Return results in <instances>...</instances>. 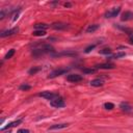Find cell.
<instances>
[{
  "instance_id": "cell-1",
  "label": "cell",
  "mask_w": 133,
  "mask_h": 133,
  "mask_svg": "<svg viewBox=\"0 0 133 133\" xmlns=\"http://www.w3.org/2000/svg\"><path fill=\"white\" fill-rule=\"evenodd\" d=\"M52 51H54V49H53L52 46H50V45H43V46H41V48L34 49L32 51V55L37 57L39 55H43L45 53H49V52H52Z\"/></svg>"
},
{
  "instance_id": "cell-2",
  "label": "cell",
  "mask_w": 133,
  "mask_h": 133,
  "mask_svg": "<svg viewBox=\"0 0 133 133\" xmlns=\"http://www.w3.org/2000/svg\"><path fill=\"white\" fill-rule=\"evenodd\" d=\"M50 105L55 107V108H60V107H64L65 106V103L63 101V99L61 97H57L53 100L50 101Z\"/></svg>"
},
{
  "instance_id": "cell-3",
  "label": "cell",
  "mask_w": 133,
  "mask_h": 133,
  "mask_svg": "<svg viewBox=\"0 0 133 133\" xmlns=\"http://www.w3.org/2000/svg\"><path fill=\"white\" fill-rule=\"evenodd\" d=\"M37 96H38V97H42V98H44V99H46V100H53V99H55V98L59 97L57 94L52 92V91H49V90L42 91V92H39Z\"/></svg>"
},
{
  "instance_id": "cell-4",
  "label": "cell",
  "mask_w": 133,
  "mask_h": 133,
  "mask_svg": "<svg viewBox=\"0 0 133 133\" xmlns=\"http://www.w3.org/2000/svg\"><path fill=\"white\" fill-rule=\"evenodd\" d=\"M119 11H121V6L113 7V8H111L105 12V18H114L119 14Z\"/></svg>"
},
{
  "instance_id": "cell-5",
  "label": "cell",
  "mask_w": 133,
  "mask_h": 133,
  "mask_svg": "<svg viewBox=\"0 0 133 133\" xmlns=\"http://www.w3.org/2000/svg\"><path fill=\"white\" fill-rule=\"evenodd\" d=\"M68 71H69V69H58V70H55V71H53V72H51V73L49 74L48 78H49V79L55 78V77H57V76H60V75L65 74Z\"/></svg>"
},
{
  "instance_id": "cell-6",
  "label": "cell",
  "mask_w": 133,
  "mask_h": 133,
  "mask_svg": "<svg viewBox=\"0 0 133 133\" xmlns=\"http://www.w3.org/2000/svg\"><path fill=\"white\" fill-rule=\"evenodd\" d=\"M82 79H83V77L79 74H70V75L66 76V80L70 81V82H75L76 83V82L81 81Z\"/></svg>"
},
{
  "instance_id": "cell-7",
  "label": "cell",
  "mask_w": 133,
  "mask_h": 133,
  "mask_svg": "<svg viewBox=\"0 0 133 133\" xmlns=\"http://www.w3.org/2000/svg\"><path fill=\"white\" fill-rule=\"evenodd\" d=\"M115 65L113 63H110V62H105V63H100V64H96L95 65V69L98 70V69H102V70H111V69H114Z\"/></svg>"
},
{
  "instance_id": "cell-8",
  "label": "cell",
  "mask_w": 133,
  "mask_h": 133,
  "mask_svg": "<svg viewBox=\"0 0 133 133\" xmlns=\"http://www.w3.org/2000/svg\"><path fill=\"white\" fill-rule=\"evenodd\" d=\"M18 31H19V28H18V27H14V28H11V29H8V30H5V31L1 32L0 36H1V37L10 36V35H14V34L18 33Z\"/></svg>"
},
{
  "instance_id": "cell-9",
  "label": "cell",
  "mask_w": 133,
  "mask_h": 133,
  "mask_svg": "<svg viewBox=\"0 0 133 133\" xmlns=\"http://www.w3.org/2000/svg\"><path fill=\"white\" fill-rule=\"evenodd\" d=\"M51 27L55 30H64V29L68 28V24L62 23V22H55L51 25Z\"/></svg>"
},
{
  "instance_id": "cell-10",
  "label": "cell",
  "mask_w": 133,
  "mask_h": 133,
  "mask_svg": "<svg viewBox=\"0 0 133 133\" xmlns=\"http://www.w3.org/2000/svg\"><path fill=\"white\" fill-rule=\"evenodd\" d=\"M22 122H23V119H22V118H20V119H17V121H14V122H11V123H8L6 126L2 127V128H1V130L3 131V130H6V129H10V128H14V127L18 126L19 124H21Z\"/></svg>"
},
{
  "instance_id": "cell-11",
  "label": "cell",
  "mask_w": 133,
  "mask_h": 133,
  "mask_svg": "<svg viewBox=\"0 0 133 133\" xmlns=\"http://www.w3.org/2000/svg\"><path fill=\"white\" fill-rule=\"evenodd\" d=\"M133 19V12L130 11V10H127L125 12L122 14V17H121V20L122 21H130Z\"/></svg>"
},
{
  "instance_id": "cell-12",
  "label": "cell",
  "mask_w": 133,
  "mask_h": 133,
  "mask_svg": "<svg viewBox=\"0 0 133 133\" xmlns=\"http://www.w3.org/2000/svg\"><path fill=\"white\" fill-rule=\"evenodd\" d=\"M69 126V124H54V125H52V126H50L49 128H48V130L50 131H52V130H59V129H64V128H66Z\"/></svg>"
},
{
  "instance_id": "cell-13",
  "label": "cell",
  "mask_w": 133,
  "mask_h": 133,
  "mask_svg": "<svg viewBox=\"0 0 133 133\" xmlns=\"http://www.w3.org/2000/svg\"><path fill=\"white\" fill-rule=\"evenodd\" d=\"M114 26H115L116 28H118L119 30L124 31L125 33L130 34V36H131V35H132V33H133V30H132L131 28H129V27H125V26H122V25H118V24H114Z\"/></svg>"
},
{
  "instance_id": "cell-14",
  "label": "cell",
  "mask_w": 133,
  "mask_h": 133,
  "mask_svg": "<svg viewBox=\"0 0 133 133\" xmlns=\"http://www.w3.org/2000/svg\"><path fill=\"white\" fill-rule=\"evenodd\" d=\"M119 108H121L123 111H125V112H130V111L132 110L131 105H130V104H128L127 102H123V103H121Z\"/></svg>"
},
{
  "instance_id": "cell-15",
  "label": "cell",
  "mask_w": 133,
  "mask_h": 133,
  "mask_svg": "<svg viewBox=\"0 0 133 133\" xmlns=\"http://www.w3.org/2000/svg\"><path fill=\"white\" fill-rule=\"evenodd\" d=\"M48 27H49V26H48L47 24H45V23H36V24L34 25L35 30H45V31H46V29H47Z\"/></svg>"
},
{
  "instance_id": "cell-16",
  "label": "cell",
  "mask_w": 133,
  "mask_h": 133,
  "mask_svg": "<svg viewBox=\"0 0 133 133\" xmlns=\"http://www.w3.org/2000/svg\"><path fill=\"white\" fill-rule=\"evenodd\" d=\"M99 27H100L99 24H91V25H89V26L86 28V32H88V33H90V32H95L96 30L99 29Z\"/></svg>"
},
{
  "instance_id": "cell-17",
  "label": "cell",
  "mask_w": 133,
  "mask_h": 133,
  "mask_svg": "<svg viewBox=\"0 0 133 133\" xmlns=\"http://www.w3.org/2000/svg\"><path fill=\"white\" fill-rule=\"evenodd\" d=\"M89 83H90L91 86H95V87H99V86H102L103 85V81L101 79H94Z\"/></svg>"
},
{
  "instance_id": "cell-18",
  "label": "cell",
  "mask_w": 133,
  "mask_h": 133,
  "mask_svg": "<svg viewBox=\"0 0 133 133\" xmlns=\"http://www.w3.org/2000/svg\"><path fill=\"white\" fill-rule=\"evenodd\" d=\"M42 70V66H34V68H31L29 71H28V74L29 75H34L36 74L37 72H39Z\"/></svg>"
},
{
  "instance_id": "cell-19",
  "label": "cell",
  "mask_w": 133,
  "mask_h": 133,
  "mask_svg": "<svg viewBox=\"0 0 133 133\" xmlns=\"http://www.w3.org/2000/svg\"><path fill=\"white\" fill-rule=\"evenodd\" d=\"M32 34L34 36H45L46 35V31L45 30H34L32 32Z\"/></svg>"
},
{
  "instance_id": "cell-20",
  "label": "cell",
  "mask_w": 133,
  "mask_h": 133,
  "mask_svg": "<svg viewBox=\"0 0 133 133\" xmlns=\"http://www.w3.org/2000/svg\"><path fill=\"white\" fill-rule=\"evenodd\" d=\"M126 55V53L125 52H117V53H115V54H113L112 56H110L108 59H112V58H121V57H124Z\"/></svg>"
},
{
  "instance_id": "cell-21",
  "label": "cell",
  "mask_w": 133,
  "mask_h": 133,
  "mask_svg": "<svg viewBox=\"0 0 133 133\" xmlns=\"http://www.w3.org/2000/svg\"><path fill=\"white\" fill-rule=\"evenodd\" d=\"M15 49H10L6 54H5V56H4V59H9V58H11L14 55H15Z\"/></svg>"
},
{
  "instance_id": "cell-22",
  "label": "cell",
  "mask_w": 133,
  "mask_h": 133,
  "mask_svg": "<svg viewBox=\"0 0 133 133\" xmlns=\"http://www.w3.org/2000/svg\"><path fill=\"white\" fill-rule=\"evenodd\" d=\"M99 53H100V54H103V55H109V54H111V49H109V48H104V49L100 50Z\"/></svg>"
},
{
  "instance_id": "cell-23",
  "label": "cell",
  "mask_w": 133,
  "mask_h": 133,
  "mask_svg": "<svg viewBox=\"0 0 133 133\" xmlns=\"http://www.w3.org/2000/svg\"><path fill=\"white\" fill-rule=\"evenodd\" d=\"M61 55L74 56V55H77V53H76V52H71V51H68V52H61V53H58V54H56V56H61Z\"/></svg>"
},
{
  "instance_id": "cell-24",
  "label": "cell",
  "mask_w": 133,
  "mask_h": 133,
  "mask_svg": "<svg viewBox=\"0 0 133 133\" xmlns=\"http://www.w3.org/2000/svg\"><path fill=\"white\" fill-rule=\"evenodd\" d=\"M96 71H97V70H96L95 68H90V69L85 68V69H82V72L85 73V74H92V73H95Z\"/></svg>"
},
{
  "instance_id": "cell-25",
  "label": "cell",
  "mask_w": 133,
  "mask_h": 133,
  "mask_svg": "<svg viewBox=\"0 0 133 133\" xmlns=\"http://www.w3.org/2000/svg\"><path fill=\"white\" fill-rule=\"evenodd\" d=\"M96 47H97V44H92V45H89L88 47H86V48H85L84 52H85V53H89V52H90V51H92V50H94Z\"/></svg>"
},
{
  "instance_id": "cell-26",
  "label": "cell",
  "mask_w": 133,
  "mask_h": 133,
  "mask_svg": "<svg viewBox=\"0 0 133 133\" xmlns=\"http://www.w3.org/2000/svg\"><path fill=\"white\" fill-rule=\"evenodd\" d=\"M104 108L107 109V110H111V109L114 108V104L113 103H110V102H107V103L104 104Z\"/></svg>"
},
{
  "instance_id": "cell-27",
  "label": "cell",
  "mask_w": 133,
  "mask_h": 133,
  "mask_svg": "<svg viewBox=\"0 0 133 133\" xmlns=\"http://www.w3.org/2000/svg\"><path fill=\"white\" fill-rule=\"evenodd\" d=\"M21 90H28V89H30L31 88V86L30 85H28V84H22V85H20V87H19Z\"/></svg>"
},
{
  "instance_id": "cell-28",
  "label": "cell",
  "mask_w": 133,
  "mask_h": 133,
  "mask_svg": "<svg viewBox=\"0 0 133 133\" xmlns=\"http://www.w3.org/2000/svg\"><path fill=\"white\" fill-rule=\"evenodd\" d=\"M17 133H30V131L28 129H20L17 131Z\"/></svg>"
},
{
  "instance_id": "cell-29",
  "label": "cell",
  "mask_w": 133,
  "mask_h": 133,
  "mask_svg": "<svg viewBox=\"0 0 133 133\" xmlns=\"http://www.w3.org/2000/svg\"><path fill=\"white\" fill-rule=\"evenodd\" d=\"M19 12H20V11H18V12H16V14L14 15V18H12V21H14V22H15V21H16V20H17V19L19 18Z\"/></svg>"
},
{
  "instance_id": "cell-30",
  "label": "cell",
  "mask_w": 133,
  "mask_h": 133,
  "mask_svg": "<svg viewBox=\"0 0 133 133\" xmlns=\"http://www.w3.org/2000/svg\"><path fill=\"white\" fill-rule=\"evenodd\" d=\"M4 16H5V14H4V10H3V9H2V10H1V11H0V19H1V20H2V19H3V18H4Z\"/></svg>"
},
{
  "instance_id": "cell-31",
  "label": "cell",
  "mask_w": 133,
  "mask_h": 133,
  "mask_svg": "<svg viewBox=\"0 0 133 133\" xmlns=\"http://www.w3.org/2000/svg\"><path fill=\"white\" fill-rule=\"evenodd\" d=\"M64 6H65V7H71V6H72V3H70V2H65V3H64Z\"/></svg>"
},
{
  "instance_id": "cell-32",
  "label": "cell",
  "mask_w": 133,
  "mask_h": 133,
  "mask_svg": "<svg viewBox=\"0 0 133 133\" xmlns=\"http://www.w3.org/2000/svg\"><path fill=\"white\" fill-rule=\"evenodd\" d=\"M129 43H130L131 45H133V35L130 36V38H129Z\"/></svg>"
},
{
  "instance_id": "cell-33",
  "label": "cell",
  "mask_w": 133,
  "mask_h": 133,
  "mask_svg": "<svg viewBox=\"0 0 133 133\" xmlns=\"http://www.w3.org/2000/svg\"><path fill=\"white\" fill-rule=\"evenodd\" d=\"M7 133H10V132H7Z\"/></svg>"
}]
</instances>
